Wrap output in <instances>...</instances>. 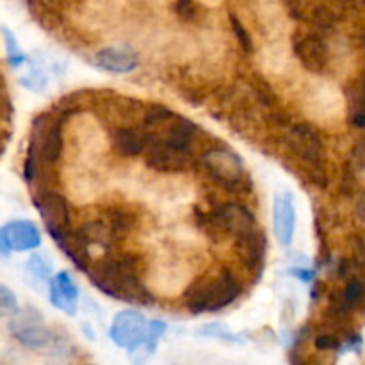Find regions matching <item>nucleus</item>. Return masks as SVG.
Listing matches in <instances>:
<instances>
[{
	"instance_id": "1",
	"label": "nucleus",
	"mask_w": 365,
	"mask_h": 365,
	"mask_svg": "<svg viewBox=\"0 0 365 365\" xmlns=\"http://www.w3.org/2000/svg\"><path fill=\"white\" fill-rule=\"evenodd\" d=\"M89 280L103 294L128 303H148L150 291L143 280V259L135 253H107L91 264Z\"/></svg>"
},
{
	"instance_id": "2",
	"label": "nucleus",
	"mask_w": 365,
	"mask_h": 365,
	"mask_svg": "<svg viewBox=\"0 0 365 365\" xmlns=\"http://www.w3.org/2000/svg\"><path fill=\"white\" fill-rule=\"evenodd\" d=\"M64 113L68 110H53V113L46 110L38 114L32 121L29 150L24 164L25 180L31 184L41 177L43 171L59 163L63 155Z\"/></svg>"
},
{
	"instance_id": "3",
	"label": "nucleus",
	"mask_w": 365,
	"mask_h": 365,
	"mask_svg": "<svg viewBox=\"0 0 365 365\" xmlns=\"http://www.w3.org/2000/svg\"><path fill=\"white\" fill-rule=\"evenodd\" d=\"M241 294V282L228 267L202 274L187 287L184 305L191 314L220 312L230 307Z\"/></svg>"
},
{
	"instance_id": "4",
	"label": "nucleus",
	"mask_w": 365,
	"mask_h": 365,
	"mask_svg": "<svg viewBox=\"0 0 365 365\" xmlns=\"http://www.w3.org/2000/svg\"><path fill=\"white\" fill-rule=\"evenodd\" d=\"M285 148L298 160L309 175L310 182L317 187L328 185L327 150H324L323 134L312 123L299 121L291 123L285 134Z\"/></svg>"
},
{
	"instance_id": "5",
	"label": "nucleus",
	"mask_w": 365,
	"mask_h": 365,
	"mask_svg": "<svg viewBox=\"0 0 365 365\" xmlns=\"http://www.w3.org/2000/svg\"><path fill=\"white\" fill-rule=\"evenodd\" d=\"M200 164L205 168L212 180H216L223 187H228L230 191H241L242 185H250L245 171V163L228 146L216 145L203 150L202 155H200Z\"/></svg>"
},
{
	"instance_id": "6",
	"label": "nucleus",
	"mask_w": 365,
	"mask_h": 365,
	"mask_svg": "<svg viewBox=\"0 0 365 365\" xmlns=\"http://www.w3.org/2000/svg\"><path fill=\"white\" fill-rule=\"evenodd\" d=\"M198 225L202 228H209L214 234L232 235L235 241L259 230L252 210L237 202L220 203L209 214L202 216Z\"/></svg>"
},
{
	"instance_id": "7",
	"label": "nucleus",
	"mask_w": 365,
	"mask_h": 365,
	"mask_svg": "<svg viewBox=\"0 0 365 365\" xmlns=\"http://www.w3.org/2000/svg\"><path fill=\"white\" fill-rule=\"evenodd\" d=\"M292 52L307 71L314 75H324L330 70L331 52L328 36L310 27L296 29L292 36Z\"/></svg>"
},
{
	"instance_id": "8",
	"label": "nucleus",
	"mask_w": 365,
	"mask_h": 365,
	"mask_svg": "<svg viewBox=\"0 0 365 365\" xmlns=\"http://www.w3.org/2000/svg\"><path fill=\"white\" fill-rule=\"evenodd\" d=\"M150 321L135 310H123L118 314L110 324L109 337L118 348H123L127 351L141 349L148 341Z\"/></svg>"
},
{
	"instance_id": "9",
	"label": "nucleus",
	"mask_w": 365,
	"mask_h": 365,
	"mask_svg": "<svg viewBox=\"0 0 365 365\" xmlns=\"http://www.w3.org/2000/svg\"><path fill=\"white\" fill-rule=\"evenodd\" d=\"M34 205L50 235L70 230L71 212L68 200L56 189L43 187L34 195Z\"/></svg>"
},
{
	"instance_id": "10",
	"label": "nucleus",
	"mask_w": 365,
	"mask_h": 365,
	"mask_svg": "<svg viewBox=\"0 0 365 365\" xmlns=\"http://www.w3.org/2000/svg\"><path fill=\"white\" fill-rule=\"evenodd\" d=\"M9 331L21 346L29 349L45 348L50 342V330L43 323L41 314L32 307L20 310L9 321Z\"/></svg>"
},
{
	"instance_id": "11",
	"label": "nucleus",
	"mask_w": 365,
	"mask_h": 365,
	"mask_svg": "<svg viewBox=\"0 0 365 365\" xmlns=\"http://www.w3.org/2000/svg\"><path fill=\"white\" fill-rule=\"evenodd\" d=\"M143 157H145V164L148 170L164 175L185 173L187 170L195 168L196 164L195 153L180 152V150L170 148V146L160 145V143L155 141L148 143Z\"/></svg>"
},
{
	"instance_id": "12",
	"label": "nucleus",
	"mask_w": 365,
	"mask_h": 365,
	"mask_svg": "<svg viewBox=\"0 0 365 365\" xmlns=\"http://www.w3.org/2000/svg\"><path fill=\"white\" fill-rule=\"evenodd\" d=\"M93 64L109 73H130L139 66V56L132 46L113 45L98 50L93 56Z\"/></svg>"
},
{
	"instance_id": "13",
	"label": "nucleus",
	"mask_w": 365,
	"mask_h": 365,
	"mask_svg": "<svg viewBox=\"0 0 365 365\" xmlns=\"http://www.w3.org/2000/svg\"><path fill=\"white\" fill-rule=\"evenodd\" d=\"M110 145L120 157L135 159L139 155H145L148 135L141 125H121V127H113Z\"/></svg>"
},
{
	"instance_id": "14",
	"label": "nucleus",
	"mask_w": 365,
	"mask_h": 365,
	"mask_svg": "<svg viewBox=\"0 0 365 365\" xmlns=\"http://www.w3.org/2000/svg\"><path fill=\"white\" fill-rule=\"evenodd\" d=\"M273 230L280 245L289 246L296 232V207L289 192L277 195L273 203Z\"/></svg>"
},
{
	"instance_id": "15",
	"label": "nucleus",
	"mask_w": 365,
	"mask_h": 365,
	"mask_svg": "<svg viewBox=\"0 0 365 365\" xmlns=\"http://www.w3.org/2000/svg\"><path fill=\"white\" fill-rule=\"evenodd\" d=\"M50 303L66 316H75L78 305V289L70 273L61 271L48 282Z\"/></svg>"
},
{
	"instance_id": "16",
	"label": "nucleus",
	"mask_w": 365,
	"mask_h": 365,
	"mask_svg": "<svg viewBox=\"0 0 365 365\" xmlns=\"http://www.w3.org/2000/svg\"><path fill=\"white\" fill-rule=\"evenodd\" d=\"M2 234L11 252H32L41 245L39 228L27 220L9 221L2 227Z\"/></svg>"
},
{
	"instance_id": "17",
	"label": "nucleus",
	"mask_w": 365,
	"mask_h": 365,
	"mask_svg": "<svg viewBox=\"0 0 365 365\" xmlns=\"http://www.w3.org/2000/svg\"><path fill=\"white\" fill-rule=\"evenodd\" d=\"M75 234L88 250H91V246H98L103 252H110L114 246L121 242V239H118L114 232L102 220L86 221L75 230Z\"/></svg>"
},
{
	"instance_id": "18",
	"label": "nucleus",
	"mask_w": 365,
	"mask_h": 365,
	"mask_svg": "<svg viewBox=\"0 0 365 365\" xmlns=\"http://www.w3.org/2000/svg\"><path fill=\"white\" fill-rule=\"evenodd\" d=\"M102 221L114 232L118 239H123L125 235L132 234L138 228L139 216L130 207L110 205L103 210Z\"/></svg>"
},
{
	"instance_id": "19",
	"label": "nucleus",
	"mask_w": 365,
	"mask_h": 365,
	"mask_svg": "<svg viewBox=\"0 0 365 365\" xmlns=\"http://www.w3.org/2000/svg\"><path fill=\"white\" fill-rule=\"evenodd\" d=\"M235 242H237L239 257L242 259L245 266L252 271L259 269L262 266L264 259H266V235L260 230H255L253 234L237 239Z\"/></svg>"
},
{
	"instance_id": "20",
	"label": "nucleus",
	"mask_w": 365,
	"mask_h": 365,
	"mask_svg": "<svg viewBox=\"0 0 365 365\" xmlns=\"http://www.w3.org/2000/svg\"><path fill=\"white\" fill-rule=\"evenodd\" d=\"M348 120L353 127L365 128V70L348 98Z\"/></svg>"
},
{
	"instance_id": "21",
	"label": "nucleus",
	"mask_w": 365,
	"mask_h": 365,
	"mask_svg": "<svg viewBox=\"0 0 365 365\" xmlns=\"http://www.w3.org/2000/svg\"><path fill=\"white\" fill-rule=\"evenodd\" d=\"M2 36H4V45H6V53L7 61L13 68H20L27 63V56L24 53V50L18 45V39L13 32L7 27H2Z\"/></svg>"
},
{
	"instance_id": "22",
	"label": "nucleus",
	"mask_w": 365,
	"mask_h": 365,
	"mask_svg": "<svg viewBox=\"0 0 365 365\" xmlns=\"http://www.w3.org/2000/svg\"><path fill=\"white\" fill-rule=\"evenodd\" d=\"M27 273L31 274L34 280H48L50 282V274H52V264H50V260L46 259L45 255H41V253H34V255L31 257V259L27 260Z\"/></svg>"
},
{
	"instance_id": "23",
	"label": "nucleus",
	"mask_w": 365,
	"mask_h": 365,
	"mask_svg": "<svg viewBox=\"0 0 365 365\" xmlns=\"http://www.w3.org/2000/svg\"><path fill=\"white\" fill-rule=\"evenodd\" d=\"M18 312L20 309H18L16 294L6 285H0V319H7V317L13 319Z\"/></svg>"
},
{
	"instance_id": "24",
	"label": "nucleus",
	"mask_w": 365,
	"mask_h": 365,
	"mask_svg": "<svg viewBox=\"0 0 365 365\" xmlns=\"http://www.w3.org/2000/svg\"><path fill=\"white\" fill-rule=\"evenodd\" d=\"M230 25H232V31H234L235 38H237L239 45H241L242 52L252 53L253 52V39H252V34L248 32V29L242 25V21L239 20L235 14H230Z\"/></svg>"
},
{
	"instance_id": "25",
	"label": "nucleus",
	"mask_w": 365,
	"mask_h": 365,
	"mask_svg": "<svg viewBox=\"0 0 365 365\" xmlns=\"http://www.w3.org/2000/svg\"><path fill=\"white\" fill-rule=\"evenodd\" d=\"M175 13L182 21L192 24L200 18V4L196 0H177L175 2Z\"/></svg>"
},
{
	"instance_id": "26",
	"label": "nucleus",
	"mask_w": 365,
	"mask_h": 365,
	"mask_svg": "<svg viewBox=\"0 0 365 365\" xmlns=\"http://www.w3.org/2000/svg\"><path fill=\"white\" fill-rule=\"evenodd\" d=\"M164 331H166V324H164L163 321H150L148 341H146V344L143 346L146 356L152 355L153 349H155V346H157V342H159V339L164 335Z\"/></svg>"
},
{
	"instance_id": "27",
	"label": "nucleus",
	"mask_w": 365,
	"mask_h": 365,
	"mask_svg": "<svg viewBox=\"0 0 365 365\" xmlns=\"http://www.w3.org/2000/svg\"><path fill=\"white\" fill-rule=\"evenodd\" d=\"M342 342L344 341H341V339L334 334H321L314 339V346H316V349H319V351H334V349H339V351H341Z\"/></svg>"
},
{
	"instance_id": "28",
	"label": "nucleus",
	"mask_w": 365,
	"mask_h": 365,
	"mask_svg": "<svg viewBox=\"0 0 365 365\" xmlns=\"http://www.w3.org/2000/svg\"><path fill=\"white\" fill-rule=\"evenodd\" d=\"M11 114V103H9V96H7V89H6V82H4L2 73H0V121L7 120Z\"/></svg>"
},
{
	"instance_id": "29",
	"label": "nucleus",
	"mask_w": 365,
	"mask_h": 365,
	"mask_svg": "<svg viewBox=\"0 0 365 365\" xmlns=\"http://www.w3.org/2000/svg\"><path fill=\"white\" fill-rule=\"evenodd\" d=\"M11 253V250H9V246H7V242H6V237H4V234H2V228H0V255L2 257H7Z\"/></svg>"
},
{
	"instance_id": "30",
	"label": "nucleus",
	"mask_w": 365,
	"mask_h": 365,
	"mask_svg": "<svg viewBox=\"0 0 365 365\" xmlns=\"http://www.w3.org/2000/svg\"><path fill=\"white\" fill-rule=\"evenodd\" d=\"M291 365H319V364H317L316 360H310V359H294Z\"/></svg>"
},
{
	"instance_id": "31",
	"label": "nucleus",
	"mask_w": 365,
	"mask_h": 365,
	"mask_svg": "<svg viewBox=\"0 0 365 365\" xmlns=\"http://www.w3.org/2000/svg\"><path fill=\"white\" fill-rule=\"evenodd\" d=\"M359 210H360V216H364V217H365V196L362 198V202H360Z\"/></svg>"
},
{
	"instance_id": "32",
	"label": "nucleus",
	"mask_w": 365,
	"mask_h": 365,
	"mask_svg": "<svg viewBox=\"0 0 365 365\" xmlns=\"http://www.w3.org/2000/svg\"><path fill=\"white\" fill-rule=\"evenodd\" d=\"M317 2H323V0H317Z\"/></svg>"
}]
</instances>
